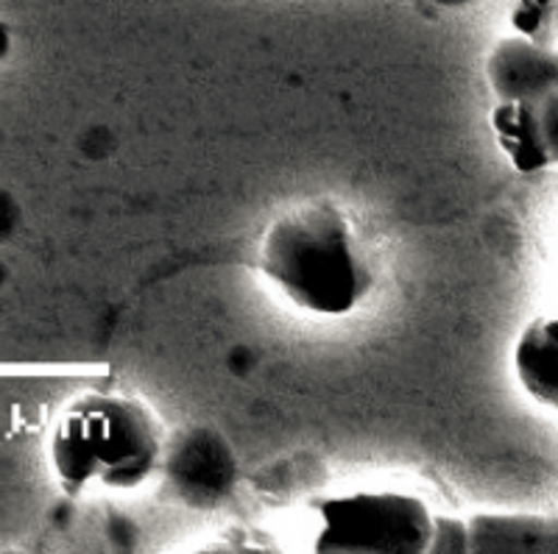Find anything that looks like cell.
Masks as SVG:
<instances>
[{
  "mask_svg": "<svg viewBox=\"0 0 558 554\" xmlns=\"http://www.w3.org/2000/svg\"><path fill=\"white\" fill-rule=\"evenodd\" d=\"M531 118L547 164L558 168V89L545 95L542 101L531 103Z\"/></svg>",
  "mask_w": 558,
  "mask_h": 554,
  "instance_id": "cell-9",
  "label": "cell"
},
{
  "mask_svg": "<svg viewBox=\"0 0 558 554\" xmlns=\"http://www.w3.org/2000/svg\"><path fill=\"white\" fill-rule=\"evenodd\" d=\"M514 371L533 402L558 413V316L536 318L514 346Z\"/></svg>",
  "mask_w": 558,
  "mask_h": 554,
  "instance_id": "cell-6",
  "label": "cell"
},
{
  "mask_svg": "<svg viewBox=\"0 0 558 554\" xmlns=\"http://www.w3.org/2000/svg\"><path fill=\"white\" fill-rule=\"evenodd\" d=\"M430 552H470V529H466V521L450 516H436V521H433Z\"/></svg>",
  "mask_w": 558,
  "mask_h": 554,
  "instance_id": "cell-10",
  "label": "cell"
},
{
  "mask_svg": "<svg viewBox=\"0 0 558 554\" xmlns=\"http://www.w3.org/2000/svg\"><path fill=\"white\" fill-rule=\"evenodd\" d=\"M257 268L293 307L322 318L352 316L375 291V262L332 201L291 209L263 234Z\"/></svg>",
  "mask_w": 558,
  "mask_h": 554,
  "instance_id": "cell-1",
  "label": "cell"
},
{
  "mask_svg": "<svg viewBox=\"0 0 558 554\" xmlns=\"http://www.w3.org/2000/svg\"><path fill=\"white\" fill-rule=\"evenodd\" d=\"M48 454L70 496L89 485L134 491L162 466L166 429L140 396L87 393L59 413Z\"/></svg>",
  "mask_w": 558,
  "mask_h": 554,
  "instance_id": "cell-2",
  "label": "cell"
},
{
  "mask_svg": "<svg viewBox=\"0 0 558 554\" xmlns=\"http://www.w3.org/2000/svg\"><path fill=\"white\" fill-rule=\"evenodd\" d=\"M486 82L497 101H542L558 89V51L514 34L486 57Z\"/></svg>",
  "mask_w": 558,
  "mask_h": 554,
  "instance_id": "cell-4",
  "label": "cell"
},
{
  "mask_svg": "<svg viewBox=\"0 0 558 554\" xmlns=\"http://www.w3.org/2000/svg\"><path fill=\"white\" fill-rule=\"evenodd\" d=\"M466 529L470 552H558V513H481Z\"/></svg>",
  "mask_w": 558,
  "mask_h": 554,
  "instance_id": "cell-5",
  "label": "cell"
},
{
  "mask_svg": "<svg viewBox=\"0 0 558 554\" xmlns=\"http://www.w3.org/2000/svg\"><path fill=\"white\" fill-rule=\"evenodd\" d=\"M318 554H425L433 521L425 498L400 491H357L313 502Z\"/></svg>",
  "mask_w": 558,
  "mask_h": 554,
  "instance_id": "cell-3",
  "label": "cell"
},
{
  "mask_svg": "<svg viewBox=\"0 0 558 554\" xmlns=\"http://www.w3.org/2000/svg\"><path fill=\"white\" fill-rule=\"evenodd\" d=\"M492 132H495L497 146L506 153L508 162L514 164V171L522 176H533V173L547 171L545 153L536 139V128H533L531 103L527 101H497V107L488 114Z\"/></svg>",
  "mask_w": 558,
  "mask_h": 554,
  "instance_id": "cell-7",
  "label": "cell"
},
{
  "mask_svg": "<svg viewBox=\"0 0 558 554\" xmlns=\"http://www.w3.org/2000/svg\"><path fill=\"white\" fill-rule=\"evenodd\" d=\"M427 3H430V7H436V9H447V12H458V9L472 7L475 0H427Z\"/></svg>",
  "mask_w": 558,
  "mask_h": 554,
  "instance_id": "cell-11",
  "label": "cell"
},
{
  "mask_svg": "<svg viewBox=\"0 0 558 554\" xmlns=\"http://www.w3.org/2000/svg\"><path fill=\"white\" fill-rule=\"evenodd\" d=\"M9 51H12V32L7 23H0V59H7Z\"/></svg>",
  "mask_w": 558,
  "mask_h": 554,
  "instance_id": "cell-12",
  "label": "cell"
},
{
  "mask_svg": "<svg viewBox=\"0 0 558 554\" xmlns=\"http://www.w3.org/2000/svg\"><path fill=\"white\" fill-rule=\"evenodd\" d=\"M511 26L517 34L533 42L556 48L558 45V0H517L511 12Z\"/></svg>",
  "mask_w": 558,
  "mask_h": 554,
  "instance_id": "cell-8",
  "label": "cell"
}]
</instances>
